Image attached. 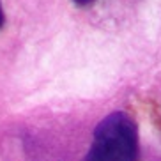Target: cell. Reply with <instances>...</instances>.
Segmentation results:
<instances>
[{"mask_svg":"<svg viewBox=\"0 0 161 161\" xmlns=\"http://www.w3.org/2000/svg\"><path fill=\"white\" fill-rule=\"evenodd\" d=\"M138 129L124 112L104 117L94 129V142L83 161H136Z\"/></svg>","mask_w":161,"mask_h":161,"instance_id":"cell-1","label":"cell"},{"mask_svg":"<svg viewBox=\"0 0 161 161\" xmlns=\"http://www.w3.org/2000/svg\"><path fill=\"white\" fill-rule=\"evenodd\" d=\"M76 5H80V7H83V5H89V4H92L94 0H73Z\"/></svg>","mask_w":161,"mask_h":161,"instance_id":"cell-2","label":"cell"},{"mask_svg":"<svg viewBox=\"0 0 161 161\" xmlns=\"http://www.w3.org/2000/svg\"><path fill=\"white\" fill-rule=\"evenodd\" d=\"M4 13H2V5H0V29H2V25H4Z\"/></svg>","mask_w":161,"mask_h":161,"instance_id":"cell-3","label":"cell"}]
</instances>
